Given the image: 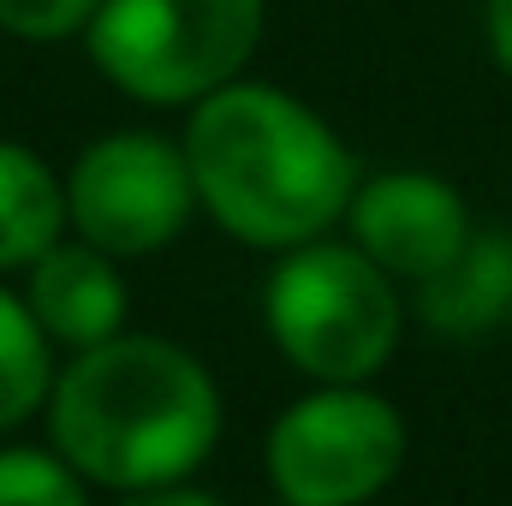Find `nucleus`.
Segmentation results:
<instances>
[{
  "mask_svg": "<svg viewBox=\"0 0 512 506\" xmlns=\"http://www.w3.org/2000/svg\"><path fill=\"white\" fill-rule=\"evenodd\" d=\"M54 453L108 495L191 483L221 441V387L209 364L161 334H114L72 352L48 393Z\"/></svg>",
  "mask_w": 512,
  "mask_h": 506,
  "instance_id": "f03ea898",
  "label": "nucleus"
},
{
  "mask_svg": "<svg viewBox=\"0 0 512 506\" xmlns=\"http://www.w3.org/2000/svg\"><path fill=\"white\" fill-rule=\"evenodd\" d=\"M399 292L393 274L376 268L358 245L310 239L280 251L262 286V328L274 352L310 376L316 387L334 381H376L399 346Z\"/></svg>",
  "mask_w": 512,
  "mask_h": 506,
  "instance_id": "7ed1b4c3",
  "label": "nucleus"
},
{
  "mask_svg": "<svg viewBox=\"0 0 512 506\" xmlns=\"http://www.w3.org/2000/svg\"><path fill=\"white\" fill-rule=\"evenodd\" d=\"M268 0H102L84 48L96 72L143 108H197L245 78Z\"/></svg>",
  "mask_w": 512,
  "mask_h": 506,
  "instance_id": "20e7f679",
  "label": "nucleus"
},
{
  "mask_svg": "<svg viewBox=\"0 0 512 506\" xmlns=\"http://www.w3.org/2000/svg\"><path fill=\"white\" fill-rule=\"evenodd\" d=\"M66 239V179L18 137H0V274H24Z\"/></svg>",
  "mask_w": 512,
  "mask_h": 506,
  "instance_id": "9d476101",
  "label": "nucleus"
},
{
  "mask_svg": "<svg viewBox=\"0 0 512 506\" xmlns=\"http://www.w3.org/2000/svg\"><path fill=\"white\" fill-rule=\"evenodd\" d=\"M0 506H90V483L54 447H0Z\"/></svg>",
  "mask_w": 512,
  "mask_h": 506,
  "instance_id": "f8f14e48",
  "label": "nucleus"
},
{
  "mask_svg": "<svg viewBox=\"0 0 512 506\" xmlns=\"http://www.w3.org/2000/svg\"><path fill=\"white\" fill-rule=\"evenodd\" d=\"M102 0H0V30L18 42H66L84 36Z\"/></svg>",
  "mask_w": 512,
  "mask_h": 506,
  "instance_id": "ddd939ff",
  "label": "nucleus"
},
{
  "mask_svg": "<svg viewBox=\"0 0 512 506\" xmlns=\"http://www.w3.org/2000/svg\"><path fill=\"white\" fill-rule=\"evenodd\" d=\"M54 376H60L54 370V340L30 316L24 292L0 286V435H12V429H24L30 417L48 411Z\"/></svg>",
  "mask_w": 512,
  "mask_h": 506,
  "instance_id": "9b49d317",
  "label": "nucleus"
},
{
  "mask_svg": "<svg viewBox=\"0 0 512 506\" xmlns=\"http://www.w3.org/2000/svg\"><path fill=\"white\" fill-rule=\"evenodd\" d=\"M60 179H66V233L90 239L120 262L167 251L197 215L185 143L161 131H108L84 143Z\"/></svg>",
  "mask_w": 512,
  "mask_h": 506,
  "instance_id": "423d86ee",
  "label": "nucleus"
},
{
  "mask_svg": "<svg viewBox=\"0 0 512 506\" xmlns=\"http://www.w3.org/2000/svg\"><path fill=\"white\" fill-rule=\"evenodd\" d=\"M120 506H227L209 489H191V483H173V489H143V495H120Z\"/></svg>",
  "mask_w": 512,
  "mask_h": 506,
  "instance_id": "4468645a",
  "label": "nucleus"
},
{
  "mask_svg": "<svg viewBox=\"0 0 512 506\" xmlns=\"http://www.w3.org/2000/svg\"><path fill=\"white\" fill-rule=\"evenodd\" d=\"M346 227H352V245L376 268H387L393 280H411V286L435 280L477 233L465 197L441 173H423V167L358 179Z\"/></svg>",
  "mask_w": 512,
  "mask_h": 506,
  "instance_id": "0eeeda50",
  "label": "nucleus"
},
{
  "mask_svg": "<svg viewBox=\"0 0 512 506\" xmlns=\"http://www.w3.org/2000/svg\"><path fill=\"white\" fill-rule=\"evenodd\" d=\"M24 304L54 340V352H90L114 334H126L131 298L120 256L96 251L90 239H60L24 268Z\"/></svg>",
  "mask_w": 512,
  "mask_h": 506,
  "instance_id": "6e6552de",
  "label": "nucleus"
},
{
  "mask_svg": "<svg viewBox=\"0 0 512 506\" xmlns=\"http://www.w3.org/2000/svg\"><path fill=\"white\" fill-rule=\"evenodd\" d=\"M417 316L447 340H477L512 316V233H471L435 280L417 286Z\"/></svg>",
  "mask_w": 512,
  "mask_h": 506,
  "instance_id": "1a4fd4ad",
  "label": "nucleus"
},
{
  "mask_svg": "<svg viewBox=\"0 0 512 506\" xmlns=\"http://www.w3.org/2000/svg\"><path fill=\"white\" fill-rule=\"evenodd\" d=\"M405 465V417L364 381L292 399L262 435V471L280 506H370Z\"/></svg>",
  "mask_w": 512,
  "mask_h": 506,
  "instance_id": "39448f33",
  "label": "nucleus"
},
{
  "mask_svg": "<svg viewBox=\"0 0 512 506\" xmlns=\"http://www.w3.org/2000/svg\"><path fill=\"white\" fill-rule=\"evenodd\" d=\"M185 167L197 209L251 251L328 239L358 191L346 137L280 84L233 78L185 120Z\"/></svg>",
  "mask_w": 512,
  "mask_h": 506,
  "instance_id": "f257e3e1",
  "label": "nucleus"
},
{
  "mask_svg": "<svg viewBox=\"0 0 512 506\" xmlns=\"http://www.w3.org/2000/svg\"><path fill=\"white\" fill-rule=\"evenodd\" d=\"M483 24H489V48H495V66H501V72L512 78V0H489Z\"/></svg>",
  "mask_w": 512,
  "mask_h": 506,
  "instance_id": "2eb2a0df",
  "label": "nucleus"
}]
</instances>
